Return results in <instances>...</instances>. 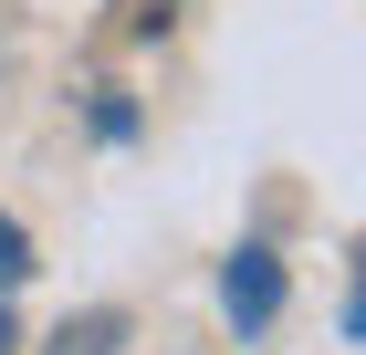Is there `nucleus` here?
Here are the masks:
<instances>
[{
	"label": "nucleus",
	"instance_id": "nucleus-1",
	"mask_svg": "<svg viewBox=\"0 0 366 355\" xmlns=\"http://www.w3.org/2000/svg\"><path fill=\"white\" fill-rule=\"evenodd\" d=\"M220 314H230L241 334H262V324L282 314V251H272V241H241V251L220 261Z\"/></svg>",
	"mask_w": 366,
	"mask_h": 355
},
{
	"label": "nucleus",
	"instance_id": "nucleus-2",
	"mask_svg": "<svg viewBox=\"0 0 366 355\" xmlns=\"http://www.w3.org/2000/svg\"><path fill=\"white\" fill-rule=\"evenodd\" d=\"M115 334H126L115 314H84V324H63V334H53V355H115Z\"/></svg>",
	"mask_w": 366,
	"mask_h": 355
},
{
	"label": "nucleus",
	"instance_id": "nucleus-3",
	"mask_svg": "<svg viewBox=\"0 0 366 355\" xmlns=\"http://www.w3.org/2000/svg\"><path fill=\"white\" fill-rule=\"evenodd\" d=\"M11 282H31V230L21 219H0V293H11Z\"/></svg>",
	"mask_w": 366,
	"mask_h": 355
},
{
	"label": "nucleus",
	"instance_id": "nucleus-4",
	"mask_svg": "<svg viewBox=\"0 0 366 355\" xmlns=\"http://www.w3.org/2000/svg\"><path fill=\"white\" fill-rule=\"evenodd\" d=\"M94 136L126 146V136H137V105H126V94H105V105H94Z\"/></svg>",
	"mask_w": 366,
	"mask_h": 355
},
{
	"label": "nucleus",
	"instance_id": "nucleus-5",
	"mask_svg": "<svg viewBox=\"0 0 366 355\" xmlns=\"http://www.w3.org/2000/svg\"><path fill=\"white\" fill-rule=\"evenodd\" d=\"M115 11H126V31H168L178 21V0H115Z\"/></svg>",
	"mask_w": 366,
	"mask_h": 355
},
{
	"label": "nucleus",
	"instance_id": "nucleus-6",
	"mask_svg": "<svg viewBox=\"0 0 366 355\" xmlns=\"http://www.w3.org/2000/svg\"><path fill=\"white\" fill-rule=\"evenodd\" d=\"M11 345H21V334H11V303H0V355H11Z\"/></svg>",
	"mask_w": 366,
	"mask_h": 355
}]
</instances>
